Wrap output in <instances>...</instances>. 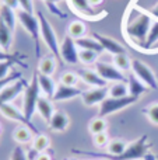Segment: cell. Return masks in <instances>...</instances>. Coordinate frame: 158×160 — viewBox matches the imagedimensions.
Listing matches in <instances>:
<instances>
[{"label":"cell","mask_w":158,"mask_h":160,"mask_svg":"<svg viewBox=\"0 0 158 160\" xmlns=\"http://www.w3.org/2000/svg\"><path fill=\"white\" fill-rule=\"evenodd\" d=\"M151 148V143L148 142V135H142L139 139L128 145L126 150L120 156H109L108 153H91V152H83V150H73V153H80V155L94 156L104 160H142L148 155V150Z\"/></svg>","instance_id":"obj_1"},{"label":"cell","mask_w":158,"mask_h":160,"mask_svg":"<svg viewBox=\"0 0 158 160\" xmlns=\"http://www.w3.org/2000/svg\"><path fill=\"white\" fill-rule=\"evenodd\" d=\"M151 24H153V18L148 13L137 11L136 16L128 14L125 18V34L137 47L144 45Z\"/></svg>","instance_id":"obj_2"},{"label":"cell","mask_w":158,"mask_h":160,"mask_svg":"<svg viewBox=\"0 0 158 160\" xmlns=\"http://www.w3.org/2000/svg\"><path fill=\"white\" fill-rule=\"evenodd\" d=\"M36 17L39 20V27H41V38L44 41V44L46 45V48L50 51L53 56H56V59H60V42L58 39V34H56L55 28L52 27L48 18L44 16L42 11L36 13Z\"/></svg>","instance_id":"obj_3"},{"label":"cell","mask_w":158,"mask_h":160,"mask_svg":"<svg viewBox=\"0 0 158 160\" xmlns=\"http://www.w3.org/2000/svg\"><path fill=\"white\" fill-rule=\"evenodd\" d=\"M17 20L24 27V30L28 32V35L34 39V42H35V53L39 56L41 55V44H39V39H41V27H39L38 17L34 13L20 10L17 13Z\"/></svg>","instance_id":"obj_4"},{"label":"cell","mask_w":158,"mask_h":160,"mask_svg":"<svg viewBox=\"0 0 158 160\" xmlns=\"http://www.w3.org/2000/svg\"><path fill=\"white\" fill-rule=\"evenodd\" d=\"M41 97V88L38 84V78L36 75L31 79L28 86L24 90V101H22V112H24L25 118L31 121L34 117V112L36 111V104Z\"/></svg>","instance_id":"obj_5"},{"label":"cell","mask_w":158,"mask_h":160,"mask_svg":"<svg viewBox=\"0 0 158 160\" xmlns=\"http://www.w3.org/2000/svg\"><path fill=\"white\" fill-rule=\"evenodd\" d=\"M139 101V97L134 96H126V97H120V98H114V97H106L102 102L100 104V111H98V117H105L112 115L115 112L125 110V108L130 107V105L136 104Z\"/></svg>","instance_id":"obj_6"},{"label":"cell","mask_w":158,"mask_h":160,"mask_svg":"<svg viewBox=\"0 0 158 160\" xmlns=\"http://www.w3.org/2000/svg\"><path fill=\"white\" fill-rule=\"evenodd\" d=\"M132 73L139 80H142L148 88H151V90L158 88V82L153 69L142 59H132Z\"/></svg>","instance_id":"obj_7"},{"label":"cell","mask_w":158,"mask_h":160,"mask_svg":"<svg viewBox=\"0 0 158 160\" xmlns=\"http://www.w3.org/2000/svg\"><path fill=\"white\" fill-rule=\"evenodd\" d=\"M69 6L76 14L86 20H91V21H98V20L106 17V13H98L94 10L88 0H69Z\"/></svg>","instance_id":"obj_8"},{"label":"cell","mask_w":158,"mask_h":160,"mask_svg":"<svg viewBox=\"0 0 158 160\" xmlns=\"http://www.w3.org/2000/svg\"><path fill=\"white\" fill-rule=\"evenodd\" d=\"M0 114H2L3 117H6L7 119L20 122L21 125H27V127L34 132V135H38V133H41L38 129H36L35 125L32 124V121H28V119L25 118L24 112H22V111H20L18 108H17L16 105H13L11 102H6V104L0 105Z\"/></svg>","instance_id":"obj_9"},{"label":"cell","mask_w":158,"mask_h":160,"mask_svg":"<svg viewBox=\"0 0 158 160\" xmlns=\"http://www.w3.org/2000/svg\"><path fill=\"white\" fill-rule=\"evenodd\" d=\"M95 70L98 72V75L101 76L106 83H116V82H128L125 78V73L120 72L115 65L105 63V62H97L95 63Z\"/></svg>","instance_id":"obj_10"},{"label":"cell","mask_w":158,"mask_h":160,"mask_svg":"<svg viewBox=\"0 0 158 160\" xmlns=\"http://www.w3.org/2000/svg\"><path fill=\"white\" fill-rule=\"evenodd\" d=\"M77 44L73 38L66 35L60 42V59L69 65L78 63V49Z\"/></svg>","instance_id":"obj_11"},{"label":"cell","mask_w":158,"mask_h":160,"mask_svg":"<svg viewBox=\"0 0 158 160\" xmlns=\"http://www.w3.org/2000/svg\"><path fill=\"white\" fill-rule=\"evenodd\" d=\"M106 97H109L108 86L106 87H92L90 90L83 91L81 101L87 107H94V105H100Z\"/></svg>","instance_id":"obj_12"},{"label":"cell","mask_w":158,"mask_h":160,"mask_svg":"<svg viewBox=\"0 0 158 160\" xmlns=\"http://www.w3.org/2000/svg\"><path fill=\"white\" fill-rule=\"evenodd\" d=\"M91 37H94V38L101 44L102 49L105 51V52L111 53L112 56L119 55V53H125V52H126V48L123 47V45L120 44L119 41H116L115 38H111V37L102 35V34H100V32H92V35H91Z\"/></svg>","instance_id":"obj_13"},{"label":"cell","mask_w":158,"mask_h":160,"mask_svg":"<svg viewBox=\"0 0 158 160\" xmlns=\"http://www.w3.org/2000/svg\"><path fill=\"white\" fill-rule=\"evenodd\" d=\"M83 94V90L78 88L77 86L76 87H72V86H64V84H58L56 87V93L53 96L52 101L55 102H62V101H67V100H73L76 97Z\"/></svg>","instance_id":"obj_14"},{"label":"cell","mask_w":158,"mask_h":160,"mask_svg":"<svg viewBox=\"0 0 158 160\" xmlns=\"http://www.w3.org/2000/svg\"><path fill=\"white\" fill-rule=\"evenodd\" d=\"M77 75L80 79L90 87H106V82L98 75L97 70H90V69H78Z\"/></svg>","instance_id":"obj_15"},{"label":"cell","mask_w":158,"mask_h":160,"mask_svg":"<svg viewBox=\"0 0 158 160\" xmlns=\"http://www.w3.org/2000/svg\"><path fill=\"white\" fill-rule=\"evenodd\" d=\"M48 125L53 132H64L70 125V118L63 111H55V114L52 115Z\"/></svg>","instance_id":"obj_16"},{"label":"cell","mask_w":158,"mask_h":160,"mask_svg":"<svg viewBox=\"0 0 158 160\" xmlns=\"http://www.w3.org/2000/svg\"><path fill=\"white\" fill-rule=\"evenodd\" d=\"M36 78H38V84H39V88H41V93L44 94V97H48V98L52 100L56 93V87H58L55 80L50 78V76H45V75H41V73H38Z\"/></svg>","instance_id":"obj_17"},{"label":"cell","mask_w":158,"mask_h":160,"mask_svg":"<svg viewBox=\"0 0 158 160\" xmlns=\"http://www.w3.org/2000/svg\"><path fill=\"white\" fill-rule=\"evenodd\" d=\"M13 32L14 31L0 18V49L8 52L13 45Z\"/></svg>","instance_id":"obj_18"},{"label":"cell","mask_w":158,"mask_h":160,"mask_svg":"<svg viewBox=\"0 0 158 160\" xmlns=\"http://www.w3.org/2000/svg\"><path fill=\"white\" fill-rule=\"evenodd\" d=\"M36 111L38 114L45 119L46 122L50 121L52 115L55 114V108H53V104H52V100L48 98V97H39L38 100V104H36Z\"/></svg>","instance_id":"obj_19"},{"label":"cell","mask_w":158,"mask_h":160,"mask_svg":"<svg viewBox=\"0 0 158 160\" xmlns=\"http://www.w3.org/2000/svg\"><path fill=\"white\" fill-rule=\"evenodd\" d=\"M13 139L18 145H27V143H30V142H32L34 133L27 125H20V127H17L16 129H14Z\"/></svg>","instance_id":"obj_20"},{"label":"cell","mask_w":158,"mask_h":160,"mask_svg":"<svg viewBox=\"0 0 158 160\" xmlns=\"http://www.w3.org/2000/svg\"><path fill=\"white\" fill-rule=\"evenodd\" d=\"M67 35L70 38H73L74 41L84 38V37H87V25L80 20L72 21L69 24V27H67Z\"/></svg>","instance_id":"obj_21"},{"label":"cell","mask_w":158,"mask_h":160,"mask_svg":"<svg viewBox=\"0 0 158 160\" xmlns=\"http://www.w3.org/2000/svg\"><path fill=\"white\" fill-rule=\"evenodd\" d=\"M128 86H129V94L130 96H134V97H140L143 93L148 90V87L136 78V76L132 73L130 76H128Z\"/></svg>","instance_id":"obj_22"},{"label":"cell","mask_w":158,"mask_h":160,"mask_svg":"<svg viewBox=\"0 0 158 160\" xmlns=\"http://www.w3.org/2000/svg\"><path fill=\"white\" fill-rule=\"evenodd\" d=\"M56 63H58V62L55 61L53 56H44V58H41V61H39L38 73L45 75V76H52L56 70Z\"/></svg>","instance_id":"obj_23"},{"label":"cell","mask_w":158,"mask_h":160,"mask_svg":"<svg viewBox=\"0 0 158 160\" xmlns=\"http://www.w3.org/2000/svg\"><path fill=\"white\" fill-rule=\"evenodd\" d=\"M77 47L80 49H90V51H94L97 53H102L104 49L101 47V44L94 38V37H84V38H80L76 41Z\"/></svg>","instance_id":"obj_24"},{"label":"cell","mask_w":158,"mask_h":160,"mask_svg":"<svg viewBox=\"0 0 158 160\" xmlns=\"http://www.w3.org/2000/svg\"><path fill=\"white\" fill-rule=\"evenodd\" d=\"M0 18L11 28V30H16V24H17V13L13 10V8L7 7L4 4H0Z\"/></svg>","instance_id":"obj_25"},{"label":"cell","mask_w":158,"mask_h":160,"mask_svg":"<svg viewBox=\"0 0 158 160\" xmlns=\"http://www.w3.org/2000/svg\"><path fill=\"white\" fill-rule=\"evenodd\" d=\"M108 93H109V97H114V98H120V97L129 96L128 82L112 83L111 86H108Z\"/></svg>","instance_id":"obj_26"},{"label":"cell","mask_w":158,"mask_h":160,"mask_svg":"<svg viewBox=\"0 0 158 160\" xmlns=\"http://www.w3.org/2000/svg\"><path fill=\"white\" fill-rule=\"evenodd\" d=\"M31 143H32V149L35 150L36 153H44L49 149L50 139H49V136L45 135V133H38V135L34 136Z\"/></svg>","instance_id":"obj_27"},{"label":"cell","mask_w":158,"mask_h":160,"mask_svg":"<svg viewBox=\"0 0 158 160\" xmlns=\"http://www.w3.org/2000/svg\"><path fill=\"white\" fill-rule=\"evenodd\" d=\"M157 42H158V20L153 21V24H151L148 35H147V38H146L144 45H143V51H150V52H153L154 49H151V47L156 45Z\"/></svg>","instance_id":"obj_28"},{"label":"cell","mask_w":158,"mask_h":160,"mask_svg":"<svg viewBox=\"0 0 158 160\" xmlns=\"http://www.w3.org/2000/svg\"><path fill=\"white\" fill-rule=\"evenodd\" d=\"M129 143H126L123 139H112L109 141L108 146H106V150H108V155L109 156H120L123 152L126 150Z\"/></svg>","instance_id":"obj_29"},{"label":"cell","mask_w":158,"mask_h":160,"mask_svg":"<svg viewBox=\"0 0 158 160\" xmlns=\"http://www.w3.org/2000/svg\"><path fill=\"white\" fill-rule=\"evenodd\" d=\"M114 65L120 70V72H129L132 70V59L128 56V53H119V55H115L114 56Z\"/></svg>","instance_id":"obj_30"},{"label":"cell","mask_w":158,"mask_h":160,"mask_svg":"<svg viewBox=\"0 0 158 160\" xmlns=\"http://www.w3.org/2000/svg\"><path fill=\"white\" fill-rule=\"evenodd\" d=\"M106 128H108V122L105 118L102 117H97V118H92L88 124V131L92 135H97L101 132H106Z\"/></svg>","instance_id":"obj_31"},{"label":"cell","mask_w":158,"mask_h":160,"mask_svg":"<svg viewBox=\"0 0 158 160\" xmlns=\"http://www.w3.org/2000/svg\"><path fill=\"white\" fill-rule=\"evenodd\" d=\"M100 53L94 52L90 49H78V62H81L83 65H92L97 63V59Z\"/></svg>","instance_id":"obj_32"},{"label":"cell","mask_w":158,"mask_h":160,"mask_svg":"<svg viewBox=\"0 0 158 160\" xmlns=\"http://www.w3.org/2000/svg\"><path fill=\"white\" fill-rule=\"evenodd\" d=\"M80 80V76L77 75L76 72H63L60 75V84H64V86H72V87H76Z\"/></svg>","instance_id":"obj_33"},{"label":"cell","mask_w":158,"mask_h":160,"mask_svg":"<svg viewBox=\"0 0 158 160\" xmlns=\"http://www.w3.org/2000/svg\"><path fill=\"white\" fill-rule=\"evenodd\" d=\"M143 114L148 118V121L154 125H158V102H153V104L147 105L143 110Z\"/></svg>","instance_id":"obj_34"},{"label":"cell","mask_w":158,"mask_h":160,"mask_svg":"<svg viewBox=\"0 0 158 160\" xmlns=\"http://www.w3.org/2000/svg\"><path fill=\"white\" fill-rule=\"evenodd\" d=\"M109 136L106 132H101V133H97V135H92V142L94 145L98 148V149H102V148H106L109 143Z\"/></svg>","instance_id":"obj_35"},{"label":"cell","mask_w":158,"mask_h":160,"mask_svg":"<svg viewBox=\"0 0 158 160\" xmlns=\"http://www.w3.org/2000/svg\"><path fill=\"white\" fill-rule=\"evenodd\" d=\"M10 160H28L27 152L22 149L21 145H17V146L13 149L11 156H10Z\"/></svg>","instance_id":"obj_36"},{"label":"cell","mask_w":158,"mask_h":160,"mask_svg":"<svg viewBox=\"0 0 158 160\" xmlns=\"http://www.w3.org/2000/svg\"><path fill=\"white\" fill-rule=\"evenodd\" d=\"M16 63L13 61H6V62H0V80L8 78V72H10L11 66Z\"/></svg>","instance_id":"obj_37"},{"label":"cell","mask_w":158,"mask_h":160,"mask_svg":"<svg viewBox=\"0 0 158 160\" xmlns=\"http://www.w3.org/2000/svg\"><path fill=\"white\" fill-rule=\"evenodd\" d=\"M18 79H21V73H18V72L13 73L11 76H8V78H6V79H2L0 80V91H2L6 86H8L10 83L16 82V80H18Z\"/></svg>","instance_id":"obj_38"},{"label":"cell","mask_w":158,"mask_h":160,"mask_svg":"<svg viewBox=\"0 0 158 160\" xmlns=\"http://www.w3.org/2000/svg\"><path fill=\"white\" fill-rule=\"evenodd\" d=\"M20 10L28 11V13H34V2L32 0H18Z\"/></svg>","instance_id":"obj_39"},{"label":"cell","mask_w":158,"mask_h":160,"mask_svg":"<svg viewBox=\"0 0 158 160\" xmlns=\"http://www.w3.org/2000/svg\"><path fill=\"white\" fill-rule=\"evenodd\" d=\"M6 61H13V62H17V63H21V62L17 59L16 55H11V53L4 52V51L0 49V62H6Z\"/></svg>","instance_id":"obj_40"},{"label":"cell","mask_w":158,"mask_h":160,"mask_svg":"<svg viewBox=\"0 0 158 160\" xmlns=\"http://www.w3.org/2000/svg\"><path fill=\"white\" fill-rule=\"evenodd\" d=\"M46 6H48V8L50 10V13H52V14H55V16L60 17V18H64V17H66V14L62 13L60 8L56 6V3H46Z\"/></svg>","instance_id":"obj_41"},{"label":"cell","mask_w":158,"mask_h":160,"mask_svg":"<svg viewBox=\"0 0 158 160\" xmlns=\"http://www.w3.org/2000/svg\"><path fill=\"white\" fill-rule=\"evenodd\" d=\"M2 4L7 6V7L13 8V10H17V8H20L18 0H2Z\"/></svg>","instance_id":"obj_42"},{"label":"cell","mask_w":158,"mask_h":160,"mask_svg":"<svg viewBox=\"0 0 158 160\" xmlns=\"http://www.w3.org/2000/svg\"><path fill=\"white\" fill-rule=\"evenodd\" d=\"M147 13L150 14L151 17H154V18H156V20H158V2L156 3V4H153V6H151L150 8H148V10H147Z\"/></svg>","instance_id":"obj_43"},{"label":"cell","mask_w":158,"mask_h":160,"mask_svg":"<svg viewBox=\"0 0 158 160\" xmlns=\"http://www.w3.org/2000/svg\"><path fill=\"white\" fill-rule=\"evenodd\" d=\"M35 160H52V156H50L49 153L44 152V153H39V155L36 156Z\"/></svg>","instance_id":"obj_44"},{"label":"cell","mask_w":158,"mask_h":160,"mask_svg":"<svg viewBox=\"0 0 158 160\" xmlns=\"http://www.w3.org/2000/svg\"><path fill=\"white\" fill-rule=\"evenodd\" d=\"M88 2H90V4H91L92 7H97V6L102 4V3H104V0H88Z\"/></svg>","instance_id":"obj_45"},{"label":"cell","mask_w":158,"mask_h":160,"mask_svg":"<svg viewBox=\"0 0 158 160\" xmlns=\"http://www.w3.org/2000/svg\"><path fill=\"white\" fill-rule=\"evenodd\" d=\"M44 2H45V4H46V3H59L60 0H44Z\"/></svg>","instance_id":"obj_46"},{"label":"cell","mask_w":158,"mask_h":160,"mask_svg":"<svg viewBox=\"0 0 158 160\" xmlns=\"http://www.w3.org/2000/svg\"><path fill=\"white\" fill-rule=\"evenodd\" d=\"M0 132H2V125H0Z\"/></svg>","instance_id":"obj_47"},{"label":"cell","mask_w":158,"mask_h":160,"mask_svg":"<svg viewBox=\"0 0 158 160\" xmlns=\"http://www.w3.org/2000/svg\"><path fill=\"white\" fill-rule=\"evenodd\" d=\"M102 160H104V159H102Z\"/></svg>","instance_id":"obj_48"}]
</instances>
